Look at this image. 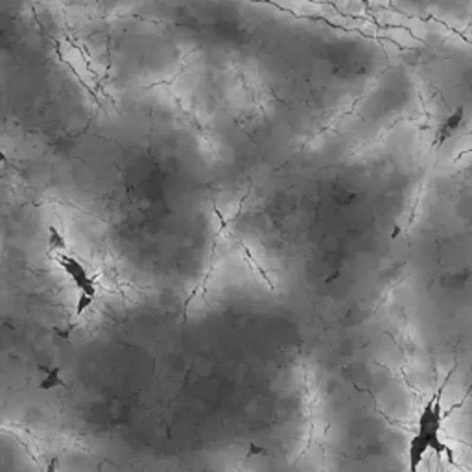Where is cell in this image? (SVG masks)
<instances>
[{
	"label": "cell",
	"instance_id": "6",
	"mask_svg": "<svg viewBox=\"0 0 472 472\" xmlns=\"http://www.w3.org/2000/svg\"><path fill=\"white\" fill-rule=\"evenodd\" d=\"M48 244H50L52 249H65V247H67L63 235H61L56 227H50V229H48Z\"/></svg>",
	"mask_w": 472,
	"mask_h": 472
},
{
	"label": "cell",
	"instance_id": "8",
	"mask_svg": "<svg viewBox=\"0 0 472 472\" xmlns=\"http://www.w3.org/2000/svg\"><path fill=\"white\" fill-rule=\"evenodd\" d=\"M8 161H10V157H8V155L4 153V150L0 148V164H6Z\"/></svg>",
	"mask_w": 472,
	"mask_h": 472
},
{
	"label": "cell",
	"instance_id": "5",
	"mask_svg": "<svg viewBox=\"0 0 472 472\" xmlns=\"http://www.w3.org/2000/svg\"><path fill=\"white\" fill-rule=\"evenodd\" d=\"M67 384L61 378V369L59 368H52V369H45V378L39 384V389L41 391H50V389L56 388H65Z\"/></svg>",
	"mask_w": 472,
	"mask_h": 472
},
{
	"label": "cell",
	"instance_id": "1",
	"mask_svg": "<svg viewBox=\"0 0 472 472\" xmlns=\"http://www.w3.org/2000/svg\"><path fill=\"white\" fill-rule=\"evenodd\" d=\"M443 419H445V414H443V400H441V391L434 397V399L428 402V404L423 408L419 415V420H417V436H420L425 439V443L428 445L430 450H434L439 456H448L452 463H454V454L448 446L445 445V441L441 437V432H443Z\"/></svg>",
	"mask_w": 472,
	"mask_h": 472
},
{
	"label": "cell",
	"instance_id": "7",
	"mask_svg": "<svg viewBox=\"0 0 472 472\" xmlns=\"http://www.w3.org/2000/svg\"><path fill=\"white\" fill-rule=\"evenodd\" d=\"M93 303H95V297H91V295H85V294H79L78 304H76V317H79V315L84 314L85 310H89V306Z\"/></svg>",
	"mask_w": 472,
	"mask_h": 472
},
{
	"label": "cell",
	"instance_id": "2",
	"mask_svg": "<svg viewBox=\"0 0 472 472\" xmlns=\"http://www.w3.org/2000/svg\"><path fill=\"white\" fill-rule=\"evenodd\" d=\"M58 264L65 269V273L70 277V281L76 284V288L79 290V294L96 297L95 278L91 277L84 264L79 262V260H76V258L68 257V255H58Z\"/></svg>",
	"mask_w": 472,
	"mask_h": 472
},
{
	"label": "cell",
	"instance_id": "10",
	"mask_svg": "<svg viewBox=\"0 0 472 472\" xmlns=\"http://www.w3.org/2000/svg\"><path fill=\"white\" fill-rule=\"evenodd\" d=\"M2 37H4V30H0V39H2Z\"/></svg>",
	"mask_w": 472,
	"mask_h": 472
},
{
	"label": "cell",
	"instance_id": "3",
	"mask_svg": "<svg viewBox=\"0 0 472 472\" xmlns=\"http://www.w3.org/2000/svg\"><path fill=\"white\" fill-rule=\"evenodd\" d=\"M426 452H430L428 445L425 443V439L417 434H414V437L409 439L408 446V472H417L420 467V463L425 459Z\"/></svg>",
	"mask_w": 472,
	"mask_h": 472
},
{
	"label": "cell",
	"instance_id": "4",
	"mask_svg": "<svg viewBox=\"0 0 472 472\" xmlns=\"http://www.w3.org/2000/svg\"><path fill=\"white\" fill-rule=\"evenodd\" d=\"M462 122H463V109L452 113V115L441 124L439 132H437L436 144H441V142H445L446 139H450V136L457 132V127H459Z\"/></svg>",
	"mask_w": 472,
	"mask_h": 472
},
{
	"label": "cell",
	"instance_id": "9",
	"mask_svg": "<svg viewBox=\"0 0 472 472\" xmlns=\"http://www.w3.org/2000/svg\"><path fill=\"white\" fill-rule=\"evenodd\" d=\"M47 472H56V459H52V463L47 467Z\"/></svg>",
	"mask_w": 472,
	"mask_h": 472
}]
</instances>
